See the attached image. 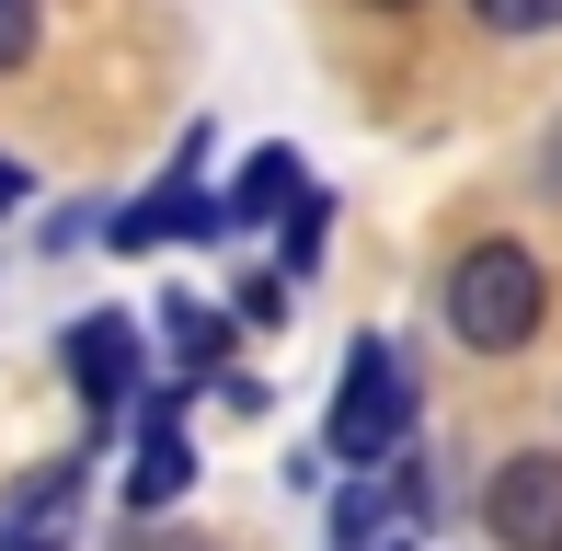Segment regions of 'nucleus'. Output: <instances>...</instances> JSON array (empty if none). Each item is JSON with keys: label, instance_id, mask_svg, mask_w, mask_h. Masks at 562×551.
<instances>
[{"label": "nucleus", "instance_id": "nucleus-10", "mask_svg": "<svg viewBox=\"0 0 562 551\" xmlns=\"http://www.w3.org/2000/svg\"><path fill=\"white\" fill-rule=\"evenodd\" d=\"M471 23H482V35H551L562 0H471Z\"/></svg>", "mask_w": 562, "mask_h": 551}, {"label": "nucleus", "instance_id": "nucleus-15", "mask_svg": "<svg viewBox=\"0 0 562 551\" xmlns=\"http://www.w3.org/2000/svg\"><path fill=\"white\" fill-rule=\"evenodd\" d=\"M23 207V161H0V218H12Z\"/></svg>", "mask_w": 562, "mask_h": 551}, {"label": "nucleus", "instance_id": "nucleus-2", "mask_svg": "<svg viewBox=\"0 0 562 551\" xmlns=\"http://www.w3.org/2000/svg\"><path fill=\"white\" fill-rule=\"evenodd\" d=\"M402 437H414V368H402L391 334H356L345 391H334V460L379 471V460H402Z\"/></svg>", "mask_w": 562, "mask_h": 551}, {"label": "nucleus", "instance_id": "nucleus-3", "mask_svg": "<svg viewBox=\"0 0 562 551\" xmlns=\"http://www.w3.org/2000/svg\"><path fill=\"white\" fill-rule=\"evenodd\" d=\"M482 529L505 551H562V448H517L482 483Z\"/></svg>", "mask_w": 562, "mask_h": 551}, {"label": "nucleus", "instance_id": "nucleus-1", "mask_svg": "<svg viewBox=\"0 0 562 551\" xmlns=\"http://www.w3.org/2000/svg\"><path fill=\"white\" fill-rule=\"evenodd\" d=\"M551 311V276L528 241H471V254L448 265V334L471 345V357H517L528 334H540Z\"/></svg>", "mask_w": 562, "mask_h": 551}, {"label": "nucleus", "instance_id": "nucleus-5", "mask_svg": "<svg viewBox=\"0 0 562 551\" xmlns=\"http://www.w3.org/2000/svg\"><path fill=\"white\" fill-rule=\"evenodd\" d=\"M69 506H81V460H46L35 483L0 494V551H58L69 540Z\"/></svg>", "mask_w": 562, "mask_h": 551}, {"label": "nucleus", "instance_id": "nucleus-8", "mask_svg": "<svg viewBox=\"0 0 562 551\" xmlns=\"http://www.w3.org/2000/svg\"><path fill=\"white\" fill-rule=\"evenodd\" d=\"M299 195H311V172H299V149H252V161H241V184H229V207H218V218H288Z\"/></svg>", "mask_w": 562, "mask_h": 551}, {"label": "nucleus", "instance_id": "nucleus-7", "mask_svg": "<svg viewBox=\"0 0 562 551\" xmlns=\"http://www.w3.org/2000/svg\"><path fill=\"white\" fill-rule=\"evenodd\" d=\"M184 471H195L184 425H172V403H149V425H138V471H126V494H138V506H172V494H184Z\"/></svg>", "mask_w": 562, "mask_h": 551}, {"label": "nucleus", "instance_id": "nucleus-13", "mask_svg": "<svg viewBox=\"0 0 562 551\" xmlns=\"http://www.w3.org/2000/svg\"><path fill=\"white\" fill-rule=\"evenodd\" d=\"M345 551H414V529L391 517V529H368V540H345Z\"/></svg>", "mask_w": 562, "mask_h": 551}, {"label": "nucleus", "instance_id": "nucleus-17", "mask_svg": "<svg viewBox=\"0 0 562 551\" xmlns=\"http://www.w3.org/2000/svg\"><path fill=\"white\" fill-rule=\"evenodd\" d=\"M379 12H402V0H379Z\"/></svg>", "mask_w": 562, "mask_h": 551}, {"label": "nucleus", "instance_id": "nucleus-11", "mask_svg": "<svg viewBox=\"0 0 562 551\" xmlns=\"http://www.w3.org/2000/svg\"><path fill=\"white\" fill-rule=\"evenodd\" d=\"M35 35H46V0H0V69L35 58Z\"/></svg>", "mask_w": 562, "mask_h": 551}, {"label": "nucleus", "instance_id": "nucleus-9", "mask_svg": "<svg viewBox=\"0 0 562 551\" xmlns=\"http://www.w3.org/2000/svg\"><path fill=\"white\" fill-rule=\"evenodd\" d=\"M161 334H172V357H184V380H207V368H229L241 322H229V311H207V299H172V311H161Z\"/></svg>", "mask_w": 562, "mask_h": 551}, {"label": "nucleus", "instance_id": "nucleus-14", "mask_svg": "<svg viewBox=\"0 0 562 551\" xmlns=\"http://www.w3.org/2000/svg\"><path fill=\"white\" fill-rule=\"evenodd\" d=\"M115 551H207V540H172V529H138V540H115Z\"/></svg>", "mask_w": 562, "mask_h": 551}, {"label": "nucleus", "instance_id": "nucleus-12", "mask_svg": "<svg viewBox=\"0 0 562 551\" xmlns=\"http://www.w3.org/2000/svg\"><path fill=\"white\" fill-rule=\"evenodd\" d=\"M241 322H288V276H276V265L241 288Z\"/></svg>", "mask_w": 562, "mask_h": 551}, {"label": "nucleus", "instance_id": "nucleus-16", "mask_svg": "<svg viewBox=\"0 0 562 551\" xmlns=\"http://www.w3.org/2000/svg\"><path fill=\"white\" fill-rule=\"evenodd\" d=\"M540 172H551V195H562V127H551V149H540Z\"/></svg>", "mask_w": 562, "mask_h": 551}, {"label": "nucleus", "instance_id": "nucleus-6", "mask_svg": "<svg viewBox=\"0 0 562 551\" xmlns=\"http://www.w3.org/2000/svg\"><path fill=\"white\" fill-rule=\"evenodd\" d=\"M218 230H229V218L184 184V172H172L161 195H138V207H115V254H149V241H218Z\"/></svg>", "mask_w": 562, "mask_h": 551}, {"label": "nucleus", "instance_id": "nucleus-4", "mask_svg": "<svg viewBox=\"0 0 562 551\" xmlns=\"http://www.w3.org/2000/svg\"><path fill=\"white\" fill-rule=\"evenodd\" d=\"M58 357H69V391H81L92 414H126V403H138V322H126V311H81L58 334Z\"/></svg>", "mask_w": 562, "mask_h": 551}]
</instances>
